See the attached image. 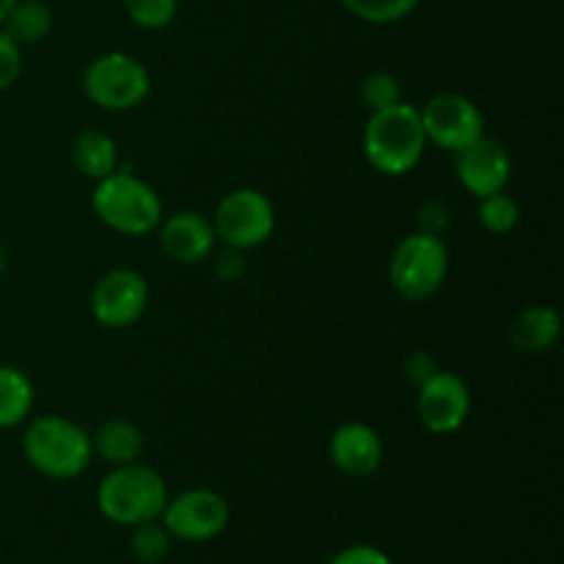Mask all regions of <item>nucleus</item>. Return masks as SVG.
Here are the masks:
<instances>
[{"mask_svg":"<svg viewBox=\"0 0 564 564\" xmlns=\"http://www.w3.org/2000/svg\"><path fill=\"white\" fill-rule=\"evenodd\" d=\"M121 6L143 31H163L180 14V0H121Z\"/></svg>","mask_w":564,"mask_h":564,"instance_id":"24","label":"nucleus"},{"mask_svg":"<svg viewBox=\"0 0 564 564\" xmlns=\"http://www.w3.org/2000/svg\"><path fill=\"white\" fill-rule=\"evenodd\" d=\"M452 226V209L444 198H430L419 207V231L444 237Z\"/></svg>","mask_w":564,"mask_h":564,"instance_id":"26","label":"nucleus"},{"mask_svg":"<svg viewBox=\"0 0 564 564\" xmlns=\"http://www.w3.org/2000/svg\"><path fill=\"white\" fill-rule=\"evenodd\" d=\"M477 218L488 235H510L521 224V204L516 196H510L507 191L490 193V196L477 198Z\"/></svg>","mask_w":564,"mask_h":564,"instance_id":"20","label":"nucleus"},{"mask_svg":"<svg viewBox=\"0 0 564 564\" xmlns=\"http://www.w3.org/2000/svg\"><path fill=\"white\" fill-rule=\"evenodd\" d=\"M169 496V482L163 474L138 460L130 466L110 468L97 485L94 501L105 521L132 529L138 523L160 521Z\"/></svg>","mask_w":564,"mask_h":564,"instance_id":"3","label":"nucleus"},{"mask_svg":"<svg viewBox=\"0 0 564 564\" xmlns=\"http://www.w3.org/2000/svg\"><path fill=\"white\" fill-rule=\"evenodd\" d=\"M215 259V273H218L220 281L226 284H235V281H242V275L248 273V259L246 251H237V248H220V251L213 253Z\"/></svg>","mask_w":564,"mask_h":564,"instance_id":"28","label":"nucleus"},{"mask_svg":"<svg viewBox=\"0 0 564 564\" xmlns=\"http://www.w3.org/2000/svg\"><path fill=\"white\" fill-rule=\"evenodd\" d=\"M22 75V47L0 28V94L9 91Z\"/></svg>","mask_w":564,"mask_h":564,"instance_id":"25","label":"nucleus"},{"mask_svg":"<svg viewBox=\"0 0 564 564\" xmlns=\"http://www.w3.org/2000/svg\"><path fill=\"white\" fill-rule=\"evenodd\" d=\"M36 405V386L20 367L0 364V430L20 427Z\"/></svg>","mask_w":564,"mask_h":564,"instance_id":"18","label":"nucleus"},{"mask_svg":"<svg viewBox=\"0 0 564 564\" xmlns=\"http://www.w3.org/2000/svg\"><path fill=\"white\" fill-rule=\"evenodd\" d=\"M14 6H17V0H0V25H3L6 17L11 14V9H14Z\"/></svg>","mask_w":564,"mask_h":564,"instance_id":"30","label":"nucleus"},{"mask_svg":"<svg viewBox=\"0 0 564 564\" xmlns=\"http://www.w3.org/2000/svg\"><path fill=\"white\" fill-rule=\"evenodd\" d=\"M171 545H174V538H171L169 529L160 521H147L132 527L130 549L132 556L141 564H163L169 560Z\"/></svg>","mask_w":564,"mask_h":564,"instance_id":"22","label":"nucleus"},{"mask_svg":"<svg viewBox=\"0 0 564 564\" xmlns=\"http://www.w3.org/2000/svg\"><path fill=\"white\" fill-rule=\"evenodd\" d=\"M231 507L218 490L191 488L169 496L160 523L182 543H209L229 529Z\"/></svg>","mask_w":564,"mask_h":564,"instance_id":"8","label":"nucleus"},{"mask_svg":"<svg viewBox=\"0 0 564 564\" xmlns=\"http://www.w3.org/2000/svg\"><path fill=\"white\" fill-rule=\"evenodd\" d=\"M438 369H441L438 361H435L427 350H411L405 358H402V378H405L413 389H419L424 380L433 378Z\"/></svg>","mask_w":564,"mask_h":564,"instance_id":"27","label":"nucleus"},{"mask_svg":"<svg viewBox=\"0 0 564 564\" xmlns=\"http://www.w3.org/2000/svg\"><path fill=\"white\" fill-rule=\"evenodd\" d=\"M562 336V314L554 306L534 303L516 314L510 323V345L512 350L523 356H543L560 345Z\"/></svg>","mask_w":564,"mask_h":564,"instance_id":"15","label":"nucleus"},{"mask_svg":"<svg viewBox=\"0 0 564 564\" xmlns=\"http://www.w3.org/2000/svg\"><path fill=\"white\" fill-rule=\"evenodd\" d=\"M91 317L108 330H124L141 323L149 308V284L138 270L110 268L91 286Z\"/></svg>","mask_w":564,"mask_h":564,"instance_id":"10","label":"nucleus"},{"mask_svg":"<svg viewBox=\"0 0 564 564\" xmlns=\"http://www.w3.org/2000/svg\"><path fill=\"white\" fill-rule=\"evenodd\" d=\"M94 457L108 463L110 468L130 466L138 463L147 452V435L130 419H110V422L99 424L97 433L91 435Z\"/></svg>","mask_w":564,"mask_h":564,"instance_id":"16","label":"nucleus"},{"mask_svg":"<svg viewBox=\"0 0 564 564\" xmlns=\"http://www.w3.org/2000/svg\"><path fill=\"white\" fill-rule=\"evenodd\" d=\"M83 94L91 105L108 113H124L147 102L152 94V75L147 64L130 53H102L83 69Z\"/></svg>","mask_w":564,"mask_h":564,"instance_id":"6","label":"nucleus"},{"mask_svg":"<svg viewBox=\"0 0 564 564\" xmlns=\"http://www.w3.org/2000/svg\"><path fill=\"white\" fill-rule=\"evenodd\" d=\"M0 28L20 47H31V44L44 42L53 33V9L44 0H17V6Z\"/></svg>","mask_w":564,"mask_h":564,"instance_id":"19","label":"nucleus"},{"mask_svg":"<svg viewBox=\"0 0 564 564\" xmlns=\"http://www.w3.org/2000/svg\"><path fill=\"white\" fill-rule=\"evenodd\" d=\"M69 160L72 165H75V171H80L88 180L99 182L105 180V176L113 174V171H119V143H116L105 130L88 127V130H80L72 138Z\"/></svg>","mask_w":564,"mask_h":564,"instance_id":"17","label":"nucleus"},{"mask_svg":"<svg viewBox=\"0 0 564 564\" xmlns=\"http://www.w3.org/2000/svg\"><path fill=\"white\" fill-rule=\"evenodd\" d=\"M6 268H9V253H6L3 242H0V275L6 273Z\"/></svg>","mask_w":564,"mask_h":564,"instance_id":"31","label":"nucleus"},{"mask_svg":"<svg viewBox=\"0 0 564 564\" xmlns=\"http://www.w3.org/2000/svg\"><path fill=\"white\" fill-rule=\"evenodd\" d=\"M328 455L336 471L345 477L369 479L383 468L386 444L372 424L345 422L330 433Z\"/></svg>","mask_w":564,"mask_h":564,"instance_id":"14","label":"nucleus"},{"mask_svg":"<svg viewBox=\"0 0 564 564\" xmlns=\"http://www.w3.org/2000/svg\"><path fill=\"white\" fill-rule=\"evenodd\" d=\"M361 102L369 113H378V110L394 108V105L405 102L402 97V83L394 72H369L361 80Z\"/></svg>","mask_w":564,"mask_h":564,"instance_id":"23","label":"nucleus"},{"mask_svg":"<svg viewBox=\"0 0 564 564\" xmlns=\"http://www.w3.org/2000/svg\"><path fill=\"white\" fill-rule=\"evenodd\" d=\"M449 275V246L444 237L411 231L397 242L389 259V284L402 301H430Z\"/></svg>","mask_w":564,"mask_h":564,"instance_id":"5","label":"nucleus"},{"mask_svg":"<svg viewBox=\"0 0 564 564\" xmlns=\"http://www.w3.org/2000/svg\"><path fill=\"white\" fill-rule=\"evenodd\" d=\"M22 455L28 466L42 477L69 482L91 466V433L72 419L44 413L28 422L25 435H22Z\"/></svg>","mask_w":564,"mask_h":564,"instance_id":"1","label":"nucleus"},{"mask_svg":"<svg viewBox=\"0 0 564 564\" xmlns=\"http://www.w3.org/2000/svg\"><path fill=\"white\" fill-rule=\"evenodd\" d=\"M356 20L369 25H394L411 17L422 0H339Z\"/></svg>","mask_w":564,"mask_h":564,"instance_id":"21","label":"nucleus"},{"mask_svg":"<svg viewBox=\"0 0 564 564\" xmlns=\"http://www.w3.org/2000/svg\"><path fill=\"white\" fill-rule=\"evenodd\" d=\"M91 209L99 224L124 237L152 235L165 215L160 193L147 180L121 169L94 182Z\"/></svg>","mask_w":564,"mask_h":564,"instance_id":"4","label":"nucleus"},{"mask_svg":"<svg viewBox=\"0 0 564 564\" xmlns=\"http://www.w3.org/2000/svg\"><path fill=\"white\" fill-rule=\"evenodd\" d=\"M158 242L165 257L180 264H202L218 251V235H215L213 218L196 213V209H180V213L163 215L158 226Z\"/></svg>","mask_w":564,"mask_h":564,"instance_id":"13","label":"nucleus"},{"mask_svg":"<svg viewBox=\"0 0 564 564\" xmlns=\"http://www.w3.org/2000/svg\"><path fill=\"white\" fill-rule=\"evenodd\" d=\"M275 204L257 187H235L218 202L213 215L218 242L237 251L264 246L275 231Z\"/></svg>","mask_w":564,"mask_h":564,"instance_id":"7","label":"nucleus"},{"mask_svg":"<svg viewBox=\"0 0 564 564\" xmlns=\"http://www.w3.org/2000/svg\"><path fill=\"white\" fill-rule=\"evenodd\" d=\"M455 176L468 196L485 198L507 191L512 180V158L499 138L482 135L455 154Z\"/></svg>","mask_w":564,"mask_h":564,"instance_id":"12","label":"nucleus"},{"mask_svg":"<svg viewBox=\"0 0 564 564\" xmlns=\"http://www.w3.org/2000/svg\"><path fill=\"white\" fill-rule=\"evenodd\" d=\"M361 147L367 163L380 176H408L416 171L430 147L416 105L400 102L369 113Z\"/></svg>","mask_w":564,"mask_h":564,"instance_id":"2","label":"nucleus"},{"mask_svg":"<svg viewBox=\"0 0 564 564\" xmlns=\"http://www.w3.org/2000/svg\"><path fill=\"white\" fill-rule=\"evenodd\" d=\"M424 135L441 152L457 154L485 135V116L466 94L444 91L419 108Z\"/></svg>","mask_w":564,"mask_h":564,"instance_id":"9","label":"nucleus"},{"mask_svg":"<svg viewBox=\"0 0 564 564\" xmlns=\"http://www.w3.org/2000/svg\"><path fill=\"white\" fill-rule=\"evenodd\" d=\"M328 564H394V560H391L383 549H378V545L356 543L336 551Z\"/></svg>","mask_w":564,"mask_h":564,"instance_id":"29","label":"nucleus"},{"mask_svg":"<svg viewBox=\"0 0 564 564\" xmlns=\"http://www.w3.org/2000/svg\"><path fill=\"white\" fill-rule=\"evenodd\" d=\"M471 389L449 369H438L416 389V416L430 435H455L471 416Z\"/></svg>","mask_w":564,"mask_h":564,"instance_id":"11","label":"nucleus"}]
</instances>
